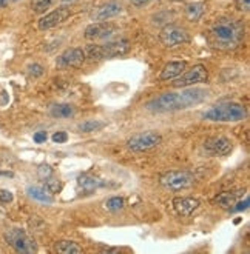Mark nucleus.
I'll return each instance as SVG.
<instances>
[{
  "label": "nucleus",
  "mask_w": 250,
  "mask_h": 254,
  "mask_svg": "<svg viewBox=\"0 0 250 254\" xmlns=\"http://www.w3.org/2000/svg\"><path fill=\"white\" fill-rule=\"evenodd\" d=\"M205 9H207V5H205L204 2H192L188 3L184 9L185 12V19L188 22H199L201 17L204 16Z\"/></svg>",
  "instance_id": "6ab92c4d"
},
{
  "label": "nucleus",
  "mask_w": 250,
  "mask_h": 254,
  "mask_svg": "<svg viewBox=\"0 0 250 254\" xmlns=\"http://www.w3.org/2000/svg\"><path fill=\"white\" fill-rule=\"evenodd\" d=\"M5 241L20 254H33L37 253V244L36 241L28 236V233L22 228H12L6 231L5 234Z\"/></svg>",
  "instance_id": "20e7f679"
},
{
  "label": "nucleus",
  "mask_w": 250,
  "mask_h": 254,
  "mask_svg": "<svg viewBox=\"0 0 250 254\" xmlns=\"http://www.w3.org/2000/svg\"><path fill=\"white\" fill-rule=\"evenodd\" d=\"M207 97V91L202 88H187L181 89L178 93H166L159 97L147 102L145 108L152 113H168L187 110L193 105H198Z\"/></svg>",
  "instance_id": "f257e3e1"
},
{
  "label": "nucleus",
  "mask_w": 250,
  "mask_h": 254,
  "mask_svg": "<svg viewBox=\"0 0 250 254\" xmlns=\"http://www.w3.org/2000/svg\"><path fill=\"white\" fill-rule=\"evenodd\" d=\"M12 199H14V196L11 191L0 190V203H9V202H12Z\"/></svg>",
  "instance_id": "7c9ffc66"
},
{
  "label": "nucleus",
  "mask_w": 250,
  "mask_h": 254,
  "mask_svg": "<svg viewBox=\"0 0 250 254\" xmlns=\"http://www.w3.org/2000/svg\"><path fill=\"white\" fill-rule=\"evenodd\" d=\"M56 251L61 253V254H81L82 248L75 244V242H70V241H62V242H57L56 244Z\"/></svg>",
  "instance_id": "4be33fe9"
},
{
  "label": "nucleus",
  "mask_w": 250,
  "mask_h": 254,
  "mask_svg": "<svg viewBox=\"0 0 250 254\" xmlns=\"http://www.w3.org/2000/svg\"><path fill=\"white\" fill-rule=\"evenodd\" d=\"M204 148L207 149L210 154L227 156L232 151V142L226 136H215V137H209L204 142Z\"/></svg>",
  "instance_id": "4468645a"
},
{
  "label": "nucleus",
  "mask_w": 250,
  "mask_h": 254,
  "mask_svg": "<svg viewBox=\"0 0 250 254\" xmlns=\"http://www.w3.org/2000/svg\"><path fill=\"white\" fill-rule=\"evenodd\" d=\"M125 206V200L119 196H114V197H110L107 202H105V208L108 211L111 213H117V211H121L122 208Z\"/></svg>",
  "instance_id": "b1692460"
},
{
  "label": "nucleus",
  "mask_w": 250,
  "mask_h": 254,
  "mask_svg": "<svg viewBox=\"0 0 250 254\" xmlns=\"http://www.w3.org/2000/svg\"><path fill=\"white\" fill-rule=\"evenodd\" d=\"M43 72H45V68H43L42 65H39V64H31L28 66V74H29V76H33V77H40Z\"/></svg>",
  "instance_id": "bb28decb"
},
{
  "label": "nucleus",
  "mask_w": 250,
  "mask_h": 254,
  "mask_svg": "<svg viewBox=\"0 0 250 254\" xmlns=\"http://www.w3.org/2000/svg\"><path fill=\"white\" fill-rule=\"evenodd\" d=\"M47 139H48V134L45 131H39V132L34 134V142L36 143H43V142H47Z\"/></svg>",
  "instance_id": "473e14b6"
},
{
  "label": "nucleus",
  "mask_w": 250,
  "mask_h": 254,
  "mask_svg": "<svg viewBox=\"0 0 250 254\" xmlns=\"http://www.w3.org/2000/svg\"><path fill=\"white\" fill-rule=\"evenodd\" d=\"M85 51L82 48H68L57 57V66L79 68L85 62Z\"/></svg>",
  "instance_id": "f8f14e48"
},
{
  "label": "nucleus",
  "mask_w": 250,
  "mask_h": 254,
  "mask_svg": "<svg viewBox=\"0 0 250 254\" xmlns=\"http://www.w3.org/2000/svg\"><path fill=\"white\" fill-rule=\"evenodd\" d=\"M249 205H250V200H249V197H246V199H244V202H237V203H235V205H233V208H230V211H232V213H237V211L247 210Z\"/></svg>",
  "instance_id": "c85d7f7f"
},
{
  "label": "nucleus",
  "mask_w": 250,
  "mask_h": 254,
  "mask_svg": "<svg viewBox=\"0 0 250 254\" xmlns=\"http://www.w3.org/2000/svg\"><path fill=\"white\" fill-rule=\"evenodd\" d=\"M105 127V124L104 122H100V121H85V122H82V124H79V131H82V132H94V131H97V129H102Z\"/></svg>",
  "instance_id": "5701e85b"
},
{
  "label": "nucleus",
  "mask_w": 250,
  "mask_h": 254,
  "mask_svg": "<svg viewBox=\"0 0 250 254\" xmlns=\"http://www.w3.org/2000/svg\"><path fill=\"white\" fill-rule=\"evenodd\" d=\"M171 2H184V0H171Z\"/></svg>",
  "instance_id": "58836bf2"
},
{
  "label": "nucleus",
  "mask_w": 250,
  "mask_h": 254,
  "mask_svg": "<svg viewBox=\"0 0 250 254\" xmlns=\"http://www.w3.org/2000/svg\"><path fill=\"white\" fill-rule=\"evenodd\" d=\"M243 192H244V190H233V191L221 192L215 197V202L223 208H230L238 202V199L243 196Z\"/></svg>",
  "instance_id": "a211bd4d"
},
{
  "label": "nucleus",
  "mask_w": 250,
  "mask_h": 254,
  "mask_svg": "<svg viewBox=\"0 0 250 254\" xmlns=\"http://www.w3.org/2000/svg\"><path fill=\"white\" fill-rule=\"evenodd\" d=\"M6 3H8V0H0V9H2Z\"/></svg>",
  "instance_id": "e433bc0d"
},
{
  "label": "nucleus",
  "mask_w": 250,
  "mask_h": 254,
  "mask_svg": "<svg viewBox=\"0 0 250 254\" xmlns=\"http://www.w3.org/2000/svg\"><path fill=\"white\" fill-rule=\"evenodd\" d=\"M68 140V134L65 131H57L53 134V142L54 143H65Z\"/></svg>",
  "instance_id": "c756f323"
},
{
  "label": "nucleus",
  "mask_w": 250,
  "mask_h": 254,
  "mask_svg": "<svg viewBox=\"0 0 250 254\" xmlns=\"http://www.w3.org/2000/svg\"><path fill=\"white\" fill-rule=\"evenodd\" d=\"M246 28L241 20L223 17L216 20L209 29V42L213 48L230 51L237 50L244 40Z\"/></svg>",
  "instance_id": "f03ea898"
},
{
  "label": "nucleus",
  "mask_w": 250,
  "mask_h": 254,
  "mask_svg": "<svg viewBox=\"0 0 250 254\" xmlns=\"http://www.w3.org/2000/svg\"><path fill=\"white\" fill-rule=\"evenodd\" d=\"M237 9L241 12H247L250 9V0H237Z\"/></svg>",
  "instance_id": "2f4dec72"
},
{
  "label": "nucleus",
  "mask_w": 250,
  "mask_h": 254,
  "mask_svg": "<svg viewBox=\"0 0 250 254\" xmlns=\"http://www.w3.org/2000/svg\"><path fill=\"white\" fill-rule=\"evenodd\" d=\"M209 77L207 68L204 65H195L193 68H190L188 71H184L181 76L173 79V86L174 88H185V86H192L201 82H205Z\"/></svg>",
  "instance_id": "6e6552de"
},
{
  "label": "nucleus",
  "mask_w": 250,
  "mask_h": 254,
  "mask_svg": "<svg viewBox=\"0 0 250 254\" xmlns=\"http://www.w3.org/2000/svg\"><path fill=\"white\" fill-rule=\"evenodd\" d=\"M173 208L181 216H190L199 208V200L193 197H174Z\"/></svg>",
  "instance_id": "2eb2a0df"
},
{
  "label": "nucleus",
  "mask_w": 250,
  "mask_h": 254,
  "mask_svg": "<svg viewBox=\"0 0 250 254\" xmlns=\"http://www.w3.org/2000/svg\"><path fill=\"white\" fill-rule=\"evenodd\" d=\"M0 176H5V177H12V173H2V171H0Z\"/></svg>",
  "instance_id": "4c0bfd02"
},
{
  "label": "nucleus",
  "mask_w": 250,
  "mask_h": 254,
  "mask_svg": "<svg viewBox=\"0 0 250 254\" xmlns=\"http://www.w3.org/2000/svg\"><path fill=\"white\" fill-rule=\"evenodd\" d=\"M0 96H2V100H0V102H2V103H6V93L5 91H2V94H0Z\"/></svg>",
  "instance_id": "c9c22d12"
},
{
  "label": "nucleus",
  "mask_w": 250,
  "mask_h": 254,
  "mask_svg": "<svg viewBox=\"0 0 250 254\" xmlns=\"http://www.w3.org/2000/svg\"><path fill=\"white\" fill-rule=\"evenodd\" d=\"M159 182L161 185H164L168 190L179 191V190H185L192 187L195 184V176L190 171H184V170L167 171L164 174H161Z\"/></svg>",
  "instance_id": "39448f33"
},
{
  "label": "nucleus",
  "mask_w": 250,
  "mask_h": 254,
  "mask_svg": "<svg viewBox=\"0 0 250 254\" xmlns=\"http://www.w3.org/2000/svg\"><path fill=\"white\" fill-rule=\"evenodd\" d=\"M161 142H163V137H161L159 132L145 131V132H139V134H135L133 137H130L127 142V146L131 151L142 153V151H149V149L158 146Z\"/></svg>",
  "instance_id": "0eeeda50"
},
{
  "label": "nucleus",
  "mask_w": 250,
  "mask_h": 254,
  "mask_svg": "<svg viewBox=\"0 0 250 254\" xmlns=\"http://www.w3.org/2000/svg\"><path fill=\"white\" fill-rule=\"evenodd\" d=\"M54 3V0H31V9L36 14H43Z\"/></svg>",
  "instance_id": "393cba45"
},
{
  "label": "nucleus",
  "mask_w": 250,
  "mask_h": 254,
  "mask_svg": "<svg viewBox=\"0 0 250 254\" xmlns=\"http://www.w3.org/2000/svg\"><path fill=\"white\" fill-rule=\"evenodd\" d=\"M185 68H187L185 62H168L163 68V71H161L159 79L161 80H173L178 76H181V74L185 71Z\"/></svg>",
  "instance_id": "dca6fc26"
},
{
  "label": "nucleus",
  "mask_w": 250,
  "mask_h": 254,
  "mask_svg": "<svg viewBox=\"0 0 250 254\" xmlns=\"http://www.w3.org/2000/svg\"><path fill=\"white\" fill-rule=\"evenodd\" d=\"M247 111L241 105V103H235V102H224L219 103V105L210 108L209 111H205L202 117L205 121H212V122H240L243 119H246Z\"/></svg>",
  "instance_id": "7ed1b4c3"
},
{
  "label": "nucleus",
  "mask_w": 250,
  "mask_h": 254,
  "mask_svg": "<svg viewBox=\"0 0 250 254\" xmlns=\"http://www.w3.org/2000/svg\"><path fill=\"white\" fill-rule=\"evenodd\" d=\"M78 185H79L81 190H83L86 192H91V191H94V190H97L100 187H104V182H102L100 179L91 176V174H82L78 179Z\"/></svg>",
  "instance_id": "aec40b11"
},
{
  "label": "nucleus",
  "mask_w": 250,
  "mask_h": 254,
  "mask_svg": "<svg viewBox=\"0 0 250 254\" xmlns=\"http://www.w3.org/2000/svg\"><path fill=\"white\" fill-rule=\"evenodd\" d=\"M45 188L51 192V194H54V192H59L61 191V188H62V184H61V181L59 179H56L54 176H51V177H48L47 181H45Z\"/></svg>",
  "instance_id": "a878e982"
},
{
  "label": "nucleus",
  "mask_w": 250,
  "mask_h": 254,
  "mask_svg": "<svg viewBox=\"0 0 250 254\" xmlns=\"http://www.w3.org/2000/svg\"><path fill=\"white\" fill-rule=\"evenodd\" d=\"M128 2H131L135 6H138V8H141V6H145L147 3H150L152 0H128Z\"/></svg>",
  "instance_id": "72a5a7b5"
},
{
  "label": "nucleus",
  "mask_w": 250,
  "mask_h": 254,
  "mask_svg": "<svg viewBox=\"0 0 250 254\" xmlns=\"http://www.w3.org/2000/svg\"><path fill=\"white\" fill-rule=\"evenodd\" d=\"M37 174H39V177L42 179V181H47L48 177H51L54 174V171H53V168L50 165H40L39 170H37Z\"/></svg>",
  "instance_id": "cd10ccee"
},
{
  "label": "nucleus",
  "mask_w": 250,
  "mask_h": 254,
  "mask_svg": "<svg viewBox=\"0 0 250 254\" xmlns=\"http://www.w3.org/2000/svg\"><path fill=\"white\" fill-rule=\"evenodd\" d=\"M130 50V42L127 39H119L114 42H108L105 45H99V54L102 59H113L127 54Z\"/></svg>",
  "instance_id": "ddd939ff"
},
{
  "label": "nucleus",
  "mask_w": 250,
  "mask_h": 254,
  "mask_svg": "<svg viewBox=\"0 0 250 254\" xmlns=\"http://www.w3.org/2000/svg\"><path fill=\"white\" fill-rule=\"evenodd\" d=\"M70 14H71L70 12V8L61 6V8H57V9L45 14L43 17H40L37 26H39V29H42V31H45V29H51V28H54L57 25L64 23L70 17Z\"/></svg>",
  "instance_id": "9b49d317"
},
{
  "label": "nucleus",
  "mask_w": 250,
  "mask_h": 254,
  "mask_svg": "<svg viewBox=\"0 0 250 254\" xmlns=\"http://www.w3.org/2000/svg\"><path fill=\"white\" fill-rule=\"evenodd\" d=\"M26 194L33 200L42 202V203H53V194L43 187H37V185H29L26 188Z\"/></svg>",
  "instance_id": "f3484780"
},
{
  "label": "nucleus",
  "mask_w": 250,
  "mask_h": 254,
  "mask_svg": "<svg viewBox=\"0 0 250 254\" xmlns=\"http://www.w3.org/2000/svg\"><path fill=\"white\" fill-rule=\"evenodd\" d=\"M117 31V26L111 22H96L85 28V39L88 40H104L111 37Z\"/></svg>",
  "instance_id": "1a4fd4ad"
},
{
  "label": "nucleus",
  "mask_w": 250,
  "mask_h": 254,
  "mask_svg": "<svg viewBox=\"0 0 250 254\" xmlns=\"http://www.w3.org/2000/svg\"><path fill=\"white\" fill-rule=\"evenodd\" d=\"M8 2H17V0H8Z\"/></svg>",
  "instance_id": "ea45409f"
},
{
  "label": "nucleus",
  "mask_w": 250,
  "mask_h": 254,
  "mask_svg": "<svg viewBox=\"0 0 250 254\" xmlns=\"http://www.w3.org/2000/svg\"><path fill=\"white\" fill-rule=\"evenodd\" d=\"M159 40L163 42L164 47L174 48V47H179L182 43H187L190 40V36L185 28H182L179 25H174V23H168L161 29Z\"/></svg>",
  "instance_id": "423d86ee"
},
{
  "label": "nucleus",
  "mask_w": 250,
  "mask_h": 254,
  "mask_svg": "<svg viewBox=\"0 0 250 254\" xmlns=\"http://www.w3.org/2000/svg\"><path fill=\"white\" fill-rule=\"evenodd\" d=\"M122 12V5L117 0H110L107 3H102L100 6H97L91 14L90 19L94 22H105L108 19H113L116 16H119Z\"/></svg>",
  "instance_id": "9d476101"
},
{
  "label": "nucleus",
  "mask_w": 250,
  "mask_h": 254,
  "mask_svg": "<svg viewBox=\"0 0 250 254\" xmlns=\"http://www.w3.org/2000/svg\"><path fill=\"white\" fill-rule=\"evenodd\" d=\"M119 251H121L119 248H110V247L100 248V253H119Z\"/></svg>",
  "instance_id": "f704fd0d"
},
{
  "label": "nucleus",
  "mask_w": 250,
  "mask_h": 254,
  "mask_svg": "<svg viewBox=\"0 0 250 254\" xmlns=\"http://www.w3.org/2000/svg\"><path fill=\"white\" fill-rule=\"evenodd\" d=\"M50 114L56 119H68L75 116V108L68 103H57V105L51 107Z\"/></svg>",
  "instance_id": "412c9836"
}]
</instances>
